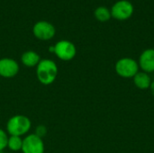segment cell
<instances>
[{"instance_id": "obj_9", "label": "cell", "mask_w": 154, "mask_h": 153, "mask_svg": "<svg viewBox=\"0 0 154 153\" xmlns=\"http://www.w3.org/2000/svg\"><path fill=\"white\" fill-rule=\"evenodd\" d=\"M139 68L146 73L154 72V49H147L141 54L139 58Z\"/></svg>"}, {"instance_id": "obj_10", "label": "cell", "mask_w": 154, "mask_h": 153, "mask_svg": "<svg viewBox=\"0 0 154 153\" xmlns=\"http://www.w3.org/2000/svg\"><path fill=\"white\" fill-rule=\"evenodd\" d=\"M41 60L42 59H41L40 55L33 50H27V51L23 52L21 57L22 63L27 68L37 67V65L39 64Z\"/></svg>"}, {"instance_id": "obj_5", "label": "cell", "mask_w": 154, "mask_h": 153, "mask_svg": "<svg viewBox=\"0 0 154 153\" xmlns=\"http://www.w3.org/2000/svg\"><path fill=\"white\" fill-rule=\"evenodd\" d=\"M23 153H44V142L42 138L31 133L23 139Z\"/></svg>"}, {"instance_id": "obj_8", "label": "cell", "mask_w": 154, "mask_h": 153, "mask_svg": "<svg viewBox=\"0 0 154 153\" xmlns=\"http://www.w3.org/2000/svg\"><path fill=\"white\" fill-rule=\"evenodd\" d=\"M20 67L16 60L12 58L0 59V77L11 78L15 77L19 72Z\"/></svg>"}, {"instance_id": "obj_12", "label": "cell", "mask_w": 154, "mask_h": 153, "mask_svg": "<svg viewBox=\"0 0 154 153\" xmlns=\"http://www.w3.org/2000/svg\"><path fill=\"white\" fill-rule=\"evenodd\" d=\"M23 146V138L20 136L9 135L7 142V148L13 151H19L22 150Z\"/></svg>"}, {"instance_id": "obj_2", "label": "cell", "mask_w": 154, "mask_h": 153, "mask_svg": "<svg viewBox=\"0 0 154 153\" xmlns=\"http://www.w3.org/2000/svg\"><path fill=\"white\" fill-rule=\"evenodd\" d=\"M32 127L31 120L23 115L12 116L6 124V131L9 135L20 136L26 134Z\"/></svg>"}, {"instance_id": "obj_1", "label": "cell", "mask_w": 154, "mask_h": 153, "mask_svg": "<svg viewBox=\"0 0 154 153\" xmlns=\"http://www.w3.org/2000/svg\"><path fill=\"white\" fill-rule=\"evenodd\" d=\"M58 73L59 69L57 64L50 59L41 60L36 67L37 79L41 84L45 86L52 84L58 77Z\"/></svg>"}, {"instance_id": "obj_14", "label": "cell", "mask_w": 154, "mask_h": 153, "mask_svg": "<svg viewBox=\"0 0 154 153\" xmlns=\"http://www.w3.org/2000/svg\"><path fill=\"white\" fill-rule=\"evenodd\" d=\"M8 135L7 133L0 128V151H4L7 148V142H8Z\"/></svg>"}, {"instance_id": "obj_13", "label": "cell", "mask_w": 154, "mask_h": 153, "mask_svg": "<svg viewBox=\"0 0 154 153\" xmlns=\"http://www.w3.org/2000/svg\"><path fill=\"white\" fill-rule=\"evenodd\" d=\"M111 16V11H109L106 7L99 6L95 10V17L100 22H107Z\"/></svg>"}, {"instance_id": "obj_15", "label": "cell", "mask_w": 154, "mask_h": 153, "mask_svg": "<svg viewBox=\"0 0 154 153\" xmlns=\"http://www.w3.org/2000/svg\"><path fill=\"white\" fill-rule=\"evenodd\" d=\"M46 133H47V128H46L44 125H39V126L36 127L34 134H36V135L39 136L40 138L42 139V138L46 135Z\"/></svg>"}, {"instance_id": "obj_6", "label": "cell", "mask_w": 154, "mask_h": 153, "mask_svg": "<svg viewBox=\"0 0 154 153\" xmlns=\"http://www.w3.org/2000/svg\"><path fill=\"white\" fill-rule=\"evenodd\" d=\"M134 13V5L127 0H121L116 2L111 10V15L119 21L129 19Z\"/></svg>"}, {"instance_id": "obj_3", "label": "cell", "mask_w": 154, "mask_h": 153, "mask_svg": "<svg viewBox=\"0 0 154 153\" xmlns=\"http://www.w3.org/2000/svg\"><path fill=\"white\" fill-rule=\"evenodd\" d=\"M49 50L63 61L72 60L77 54L76 46L71 41L67 40H61L58 41L54 46L50 47Z\"/></svg>"}, {"instance_id": "obj_4", "label": "cell", "mask_w": 154, "mask_h": 153, "mask_svg": "<svg viewBox=\"0 0 154 153\" xmlns=\"http://www.w3.org/2000/svg\"><path fill=\"white\" fill-rule=\"evenodd\" d=\"M139 64L132 58H122L116 63V72L125 78H134L139 72Z\"/></svg>"}, {"instance_id": "obj_11", "label": "cell", "mask_w": 154, "mask_h": 153, "mask_svg": "<svg viewBox=\"0 0 154 153\" xmlns=\"http://www.w3.org/2000/svg\"><path fill=\"white\" fill-rule=\"evenodd\" d=\"M133 78H134V83L137 88L141 90H146L150 88L152 78L148 73L143 71H139Z\"/></svg>"}, {"instance_id": "obj_7", "label": "cell", "mask_w": 154, "mask_h": 153, "mask_svg": "<svg viewBox=\"0 0 154 153\" xmlns=\"http://www.w3.org/2000/svg\"><path fill=\"white\" fill-rule=\"evenodd\" d=\"M33 35L41 41H49L55 35L56 30L53 24L46 21H40L32 27Z\"/></svg>"}, {"instance_id": "obj_16", "label": "cell", "mask_w": 154, "mask_h": 153, "mask_svg": "<svg viewBox=\"0 0 154 153\" xmlns=\"http://www.w3.org/2000/svg\"><path fill=\"white\" fill-rule=\"evenodd\" d=\"M150 90H151L152 96H154V79L152 80V83H151V86H150Z\"/></svg>"}]
</instances>
